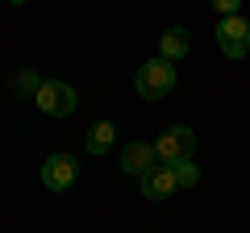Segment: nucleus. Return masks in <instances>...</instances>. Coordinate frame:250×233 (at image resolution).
<instances>
[{
  "instance_id": "obj_1",
  "label": "nucleus",
  "mask_w": 250,
  "mask_h": 233,
  "mask_svg": "<svg viewBox=\"0 0 250 233\" xmlns=\"http://www.w3.org/2000/svg\"><path fill=\"white\" fill-rule=\"evenodd\" d=\"M134 92L142 100H163L175 92V63H167V58H150V63L138 67L134 75Z\"/></svg>"
},
{
  "instance_id": "obj_2",
  "label": "nucleus",
  "mask_w": 250,
  "mask_h": 233,
  "mask_svg": "<svg viewBox=\"0 0 250 233\" xmlns=\"http://www.w3.org/2000/svg\"><path fill=\"white\" fill-rule=\"evenodd\" d=\"M196 150V134L188 125H167L159 137H154V154H159V167H175V162H188Z\"/></svg>"
},
{
  "instance_id": "obj_3",
  "label": "nucleus",
  "mask_w": 250,
  "mask_h": 233,
  "mask_svg": "<svg viewBox=\"0 0 250 233\" xmlns=\"http://www.w3.org/2000/svg\"><path fill=\"white\" fill-rule=\"evenodd\" d=\"M34 104L42 116H71L80 108V96H75L71 83H62V79H42V88L34 92Z\"/></svg>"
},
{
  "instance_id": "obj_4",
  "label": "nucleus",
  "mask_w": 250,
  "mask_h": 233,
  "mask_svg": "<svg viewBox=\"0 0 250 233\" xmlns=\"http://www.w3.org/2000/svg\"><path fill=\"white\" fill-rule=\"evenodd\" d=\"M217 46H221L225 58H246L250 54V21L242 17V13L217 21Z\"/></svg>"
},
{
  "instance_id": "obj_5",
  "label": "nucleus",
  "mask_w": 250,
  "mask_h": 233,
  "mask_svg": "<svg viewBox=\"0 0 250 233\" xmlns=\"http://www.w3.org/2000/svg\"><path fill=\"white\" fill-rule=\"evenodd\" d=\"M75 179H80V162L71 154H50L42 162V188L46 192H67V188H75Z\"/></svg>"
},
{
  "instance_id": "obj_6",
  "label": "nucleus",
  "mask_w": 250,
  "mask_h": 233,
  "mask_svg": "<svg viewBox=\"0 0 250 233\" xmlns=\"http://www.w3.org/2000/svg\"><path fill=\"white\" fill-rule=\"evenodd\" d=\"M159 167V154H154V142H125L121 146V171L125 175H150Z\"/></svg>"
},
{
  "instance_id": "obj_7",
  "label": "nucleus",
  "mask_w": 250,
  "mask_h": 233,
  "mask_svg": "<svg viewBox=\"0 0 250 233\" xmlns=\"http://www.w3.org/2000/svg\"><path fill=\"white\" fill-rule=\"evenodd\" d=\"M175 171L171 167H154L150 175H142V196L146 200H167V196H175Z\"/></svg>"
},
{
  "instance_id": "obj_8",
  "label": "nucleus",
  "mask_w": 250,
  "mask_h": 233,
  "mask_svg": "<svg viewBox=\"0 0 250 233\" xmlns=\"http://www.w3.org/2000/svg\"><path fill=\"white\" fill-rule=\"evenodd\" d=\"M188 46H192V38H188V29H184V25H171L167 34L159 38V50H163L159 58H167V63H179V58L188 54Z\"/></svg>"
},
{
  "instance_id": "obj_9",
  "label": "nucleus",
  "mask_w": 250,
  "mask_h": 233,
  "mask_svg": "<svg viewBox=\"0 0 250 233\" xmlns=\"http://www.w3.org/2000/svg\"><path fill=\"white\" fill-rule=\"evenodd\" d=\"M113 146H117V129L108 125V121H96V125L88 129V142H83V150H88L92 158H104Z\"/></svg>"
},
{
  "instance_id": "obj_10",
  "label": "nucleus",
  "mask_w": 250,
  "mask_h": 233,
  "mask_svg": "<svg viewBox=\"0 0 250 233\" xmlns=\"http://www.w3.org/2000/svg\"><path fill=\"white\" fill-rule=\"evenodd\" d=\"M171 171H175V183H179V188H196V183H200V167H196L192 158H188V162H175Z\"/></svg>"
},
{
  "instance_id": "obj_11",
  "label": "nucleus",
  "mask_w": 250,
  "mask_h": 233,
  "mask_svg": "<svg viewBox=\"0 0 250 233\" xmlns=\"http://www.w3.org/2000/svg\"><path fill=\"white\" fill-rule=\"evenodd\" d=\"M13 88H17V92H38V88H42V79H38L34 71H21V75H17V83H13Z\"/></svg>"
},
{
  "instance_id": "obj_12",
  "label": "nucleus",
  "mask_w": 250,
  "mask_h": 233,
  "mask_svg": "<svg viewBox=\"0 0 250 233\" xmlns=\"http://www.w3.org/2000/svg\"><path fill=\"white\" fill-rule=\"evenodd\" d=\"M217 13H221V21H225V17H238L242 9L233 4V0H217Z\"/></svg>"
}]
</instances>
